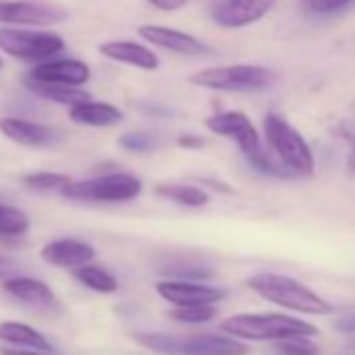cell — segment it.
Segmentation results:
<instances>
[{"instance_id":"6","label":"cell","mask_w":355,"mask_h":355,"mask_svg":"<svg viewBox=\"0 0 355 355\" xmlns=\"http://www.w3.org/2000/svg\"><path fill=\"white\" fill-rule=\"evenodd\" d=\"M276 73L263 65H222L201 69L191 76V82L201 88L209 90H224V92H259L274 84Z\"/></svg>"},{"instance_id":"26","label":"cell","mask_w":355,"mask_h":355,"mask_svg":"<svg viewBox=\"0 0 355 355\" xmlns=\"http://www.w3.org/2000/svg\"><path fill=\"white\" fill-rule=\"evenodd\" d=\"M216 315L214 305H189V307H175L171 311V318L184 324H203L209 322Z\"/></svg>"},{"instance_id":"34","label":"cell","mask_w":355,"mask_h":355,"mask_svg":"<svg viewBox=\"0 0 355 355\" xmlns=\"http://www.w3.org/2000/svg\"><path fill=\"white\" fill-rule=\"evenodd\" d=\"M197 182H201V184H209L214 191L232 193V189H228V184H224V182H218V180H209V178H197Z\"/></svg>"},{"instance_id":"7","label":"cell","mask_w":355,"mask_h":355,"mask_svg":"<svg viewBox=\"0 0 355 355\" xmlns=\"http://www.w3.org/2000/svg\"><path fill=\"white\" fill-rule=\"evenodd\" d=\"M0 49L9 57L21 61H49L65 49V42L59 34L49 30L3 28L0 30Z\"/></svg>"},{"instance_id":"25","label":"cell","mask_w":355,"mask_h":355,"mask_svg":"<svg viewBox=\"0 0 355 355\" xmlns=\"http://www.w3.org/2000/svg\"><path fill=\"white\" fill-rule=\"evenodd\" d=\"M163 274L171 278H182V280H207L214 276V272L197 261H171L163 270Z\"/></svg>"},{"instance_id":"15","label":"cell","mask_w":355,"mask_h":355,"mask_svg":"<svg viewBox=\"0 0 355 355\" xmlns=\"http://www.w3.org/2000/svg\"><path fill=\"white\" fill-rule=\"evenodd\" d=\"M0 132L3 136H7L9 140H13L15 144L21 146H51L59 140L57 130L38 123V121H30V119H21V117H0Z\"/></svg>"},{"instance_id":"22","label":"cell","mask_w":355,"mask_h":355,"mask_svg":"<svg viewBox=\"0 0 355 355\" xmlns=\"http://www.w3.org/2000/svg\"><path fill=\"white\" fill-rule=\"evenodd\" d=\"M73 276L80 284L88 286L90 291H96V293H103V295H109V293H115L119 288L115 276L101 268V266H92V263H84L80 268L73 270Z\"/></svg>"},{"instance_id":"10","label":"cell","mask_w":355,"mask_h":355,"mask_svg":"<svg viewBox=\"0 0 355 355\" xmlns=\"http://www.w3.org/2000/svg\"><path fill=\"white\" fill-rule=\"evenodd\" d=\"M278 0H220L211 9V17L218 26L236 30L261 21Z\"/></svg>"},{"instance_id":"31","label":"cell","mask_w":355,"mask_h":355,"mask_svg":"<svg viewBox=\"0 0 355 355\" xmlns=\"http://www.w3.org/2000/svg\"><path fill=\"white\" fill-rule=\"evenodd\" d=\"M148 3L159 11H178V9L187 7L191 0H148Z\"/></svg>"},{"instance_id":"28","label":"cell","mask_w":355,"mask_h":355,"mask_svg":"<svg viewBox=\"0 0 355 355\" xmlns=\"http://www.w3.org/2000/svg\"><path fill=\"white\" fill-rule=\"evenodd\" d=\"M119 146L130 150V153H146L155 146L153 138L142 134V132H130V134H123L119 138Z\"/></svg>"},{"instance_id":"24","label":"cell","mask_w":355,"mask_h":355,"mask_svg":"<svg viewBox=\"0 0 355 355\" xmlns=\"http://www.w3.org/2000/svg\"><path fill=\"white\" fill-rule=\"evenodd\" d=\"M21 182L32 191L49 193V191H61L65 184L71 182V178L65 173H59V171H34V173L24 175Z\"/></svg>"},{"instance_id":"19","label":"cell","mask_w":355,"mask_h":355,"mask_svg":"<svg viewBox=\"0 0 355 355\" xmlns=\"http://www.w3.org/2000/svg\"><path fill=\"white\" fill-rule=\"evenodd\" d=\"M26 86L40 98L59 103V105H67L73 107L78 103L90 101L92 94L80 86H65V84H46V82H36L32 78H26Z\"/></svg>"},{"instance_id":"12","label":"cell","mask_w":355,"mask_h":355,"mask_svg":"<svg viewBox=\"0 0 355 355\" xmlns=\"http://www.w3.org/2000/svg\"><path fill=\"white\" fill-rule=\"evenodd\" d=\"M138 36H142L153 46L171 51L175 55L197 57V55H205V53L211 51L199 38H195V36H191L187 32L175 30V28H165V26H140L138 28Z\"/></svg>"},{"instance_id":"23","label":"cell","mask_w":355,"mask_h":355,"mask_svg":"<svg viewBox=\"0 0 355 355\" xmlns=\"http://www.w3.org/2000/svg\"><path fill=\"white\" fill-rule=\"evenodd\" d=\"M30 218L11 205L0 203V239H19L28 232Z\"/></svg>"},{"instance_id":"21","label":"cell","mask_w":355,"mask_h":355,"mask_svg":"<svg viewBox=\"0 0 355 355\" xmlns=\"http://www.w3.org/2000/svg\"><path fill=\"white\" fill-rule=\"evenodd\" d=\"M155 193L161 199H169L184 207H203L209 203V195L203 189L191 184H157Z\"/></svg>"},{"instance_id":"36","label":"cell","mask_w":355,"mask_h":355,"mask_svg":"<svg viewBox=\"0 0 355 355\" xmlns=\"http://www.w3.org/2000/svg\"><path fill=\"white\" fill-rule=\"evenodd\" d=\"M347 167H349V171H351V173H355V146H353V148H351V153H349Z\"/></svg>"},{"instance_id":"16","label":"cell","mask_w":355,"mask_h":355,"mask_svg":"<svg viewBox=\"0 0 355 355\" xmlns=\"http://www.w3.org/2000/svg\"><path fill=\"white\" fill-rule=\"evenodd\" d=\"M98 53L111 61L117 63H125L144 71H155L159 69V57L157 53H153L148 46L138 44V42H128V40H111L98 46Z\"/></svg>"},{"instance_id":"32","label":"cell","mask_w":355,"mask_h":355,"mask_svg":"<svg viewBox=\"0 0 355 355\" xmlns=\"http://www.w3.org/2000/svg\"><path fill=\"white\" fill-rule=\"evenodd\" d=\"M178 146H182V148H203L205 140L201 136H195V134H182V136H178Z\"/></svg>"},{"instance_id":"37","label":"cell","mask_w":355,"mask_h":355,"mask_svg":"<svg viewBox=\"0 0 355 355\" xmlns=\"http://www.w3.org/2000/svg\"><path fill=\"white\" fill-rule=\"evenodd\" d=\"M0 65H3V61H0Z\"/></svg>"},{"instance_id":"30","label":"cell","mask_w":355,"mask_h":355,"mask_svg":"<svg viewBox=\"0 0 355 355\" xmlns=\"http://www.w3.org/2000/svg\"><path fill=\"white\" fill-rule=\"evenodd\" d=\"M334 328L338 332H347V334H355V311L343 313L340 318L334 320Z\"/></svg>"},{"instance_id":"27","label":"cell","mask_w":355,"mask_h":355,"mask_svg":"<svg viewBox=\"0 0 355 355\" xmlns=\"http://www.w3.org/2000/svg\"><path fill=\"white\" fill-rule=\"evenodd\" d=\"M276 343L278 355H318V347L307 336H288Z\"/></svg>"},{"instance_id":"33","label":"cell","mask_w":355,"mask_h":355,"mask_svg":"<svg viewBox=\"0 0 355 355\" xmlns=\"http://www.w3.org/2000/svg\"><path fill=\"white\" fill-rule=\"evenodd\" d=\"M15 263L9 259V257H5V255H0V278H9V276H13L15 274Z\"/></svg>"},{"instance_id":"3","label":"cell","mask_w":355,"mask_h":355,"mask_svg":"<svg viewBox=\"0 0 355 355\" xmlns=\"http://www.w3.org/2000/svg\"><path fill=\"white\" fill-rule=\"evenodd\" d=\"M134 338L163 355H247L249 347L236 338L220 334H193V336H173L159 332H140Z\"/></svg>"},{"instance_id":"5","label":"cell","mask_w":355,"mask_h":355,"mask_svg":"<svg viewBox=\"0 0 355 355\" xmlns=\"http://www.w3.org/2000/svg\"><path fill=\"white\" fill-rule=\"evenodd\" d=\"M142 193V182L132 173H105L88 180L69 182L61 189V195L69 201L84 203H128Z\"/></svg>"},{"instance_id":"4","label":"cell","mask_w":355,"mask_h":355,"mask_svg":"<svg viewBox=\"0 0 355 355\" xmlns=\"http://www.w3.org/2000/svg\"><path fill=\"white\" fill-rule=\"evenodd\" d=\"M263 132L278 161L284 163L295 173V178L313 175V167H315L313 153L295 125H291L278 113H268L263 119Z\"/></svg>"},{"instance_id":"2","label":"cell","mask_w":355,"mask_h":355,"mask_svg":"<svg viewBox=\"0 0 355 355\" xmlns=\"http://www.w3.org/2000/svg\"><path fill=\"white\" fill-rule=\"evenodd\" d=\"M220 328L243 340H282L288 336H313L318 328L282 313H239L226 318Z\"/></svg>"},{"instance_id":"29","label":"cell","mask_w":355,"mask_h":355,"mask_svg":"<svg viewBox=\"0 0 355 355\" xmlns=\"http://www.w3.org/2000/svg\"><path fill=\"white\" fill-rule=\"evenodd\" d=\"M349 3H351V0H305V5L313 13H334V11L343 9Z\"/></svg>"},{"instance_id":"13","label":"cell","mask_w":355,"mask_h":355,"mask_svg":"<svg viewBox=\"0 0 355 355\" xmlns=\"http://www.w3.org/2000/svg\"><path fill=\"white\" fill-rule=\"evenodd\" d=\"M28 78L46 84L84 86L90 80V67L78 59H49L44 63H38Z\"/></svg>"},{"instance_id":"8","label":"cell","mask_w":355,"mask_h":355,"mask_svg":"<svg viewBox=\"0 0 355 355\" xmlns=\"http://www.w3.org/2000/svg\"><path fill=\"white\" fill-rule=\"evenodd\" d=\"M69 13L42 0H0V24L24 28H49L63 24Z\"/></svg>"},{"instance_id":"18","label":"cell","mask_w":355,"mask_h":355,"mask_svg":"<svg viewBox=\"0 0 355 355\" xmlns=\"http://www.w3.org/2000/svg\"><path fill=\"white\" fill-rule=\"evenodd\" d=\"M69 119L80 125L109 128V125H117L123 119V113L111 103H98V101L90 98V101L69 107Z\"/></svg>"},{"instance_id":"1","label":"cell","mask_w":355,"mask_h":355,"mask_svg":"<svg viewBox=\"0 0 355 355\" xmlns=\"http://www.w3.org/2000/svg\"><path fill=\"white\" fill-rule=\"evenodd\" d=\"M247 284L261 299L293 311L311 313V315H324L332 311V305L326 299H322L318 293L297 282L295 278L282 274H272V272L255 274L247 280Z\"/></svg>"},{"instance_id":"14","label":"cell","mask_w":355,"mask_h":355,"mask_svg":"<svg viewBox=\"0 0 355 355\" xmlns=\"http://www.w3.org/2000/svg\"><path fill=\"white\" fill-rule=\"evenodd\" d=\"M96 251L92 245L78 241V239H59L42 247L40 257L55 266V268H65V270H76L84 263H90L94 259Z\"/></svg>"},{"instance_id":"11","label":"cell","mask_w":355,"mask_h":355,"mask_svg":"<svg viewBox=\"0 0 355 355\" xmlns=\"http://www.w3.org/2000/svg\"><path fill=\"white\" fill-rule=\"evenodd\" d=\"M205 125H207L209 132L234 140L239 144V148L245 153V157H249V155H253V153H257L261 148V140H259V134H257L255 125L241 111H224V113L211 115L205 121Z\"/></svg>"},{"instance_id":"17","label":"cell","mask_w":355,"mask_h":355,"mask_svg":"<svg viewBox=\"0 0 355 355\" xmlns=\"http://www.w3.org/2000/svg\"><path fill=\"white\" fill-rule=\"evenodd\" d=\"M5 291L9 295H13L15 299L28 303V305H34V307H40V309H55L59 307V301H57V295L53 293V288L38 280V278H30V276H13V278H7L5 280Z\"/></svg>"},{"instance_id":"9","label":"cell","mask_w":355,"mask_h":355,"mask_svg":"<svg viewBox=\"0 0 355 355\" xmlns=\"http://www.w3.org/2000/svg\"><path fill=\"white\" fill-rule=\"evenodd\" d=\"M157 295L175 307L189 305H216L218 301L226 299L228 291L209 286L195 280H161L157 282Z\"/></svg>"},{"instance_id":"20","label":"cell","mask_w":355,"mask_h":355,"mask_svg":"<svg viewBox=\"0 0 355 355\" xmlns=\"http://www.w3.org/2000/svg\"><path fill=\"white\" fill-rule=\"evenodd\" d=\"M0 340L17 345V347L38 349V351L53 349L51 340L42 332H38L36 328H32L30 324H24V322H0Z\"/></svg>"},{"instance_id":"35","label":"cell","mask_w":355,"mask_h":355,"mask_svg":"<svg viewBox=\"0 0 355 355\" xmlns=\"http://www.w3.org/2000/svg\"><path fill=\"white\" fill-rule=\"evenodd\" d=\"M0 355H44L36 351H24V349H0Z\"/></svg>"}]
</instances>
